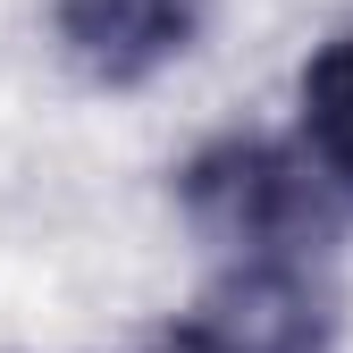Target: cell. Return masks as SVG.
I'll list each match as a JSON object with an SVG mask.
<instances>
[{"label":"cell","mask_w":353,"mask_h":353,"mask_svg":"<svg viewBox=\"0 0 353 353\" xmlns=\"http://www.w3.org/2000/svg\"><path fill=\"white\" fill-rule=\"evenodd\" d=\"M320 185H328L320 160H294L286 143H261V135H228V143H210L176 168L185 219L210 244H228L236 261L244 252H312L328 236Z\"/></svg>","instance_id":"obj_1"},{"label":"cell","mask_w":353,"mask_h":353,"mask_svg":"<svg viewBox=\"0 0 353 353\" xmlns=\"http://www.w3.org/2000/svg\"><path fill=\"white\" fill-rule=\"evenodd\" d=\"M328 336H336V294L320 286L312 252L228 261V278L185 320V353H328Z\"/></svg>","instance_id":"obj_2"},{"label":"cell","mask_w":353,"mask_h":353,"mask_svg":"<svg viewBox=\"0 0 353 353\" xmlns=\"http://www.w3.org/2000/svg\"><path fill=\"white\" fill-rule=\"evenodd\" d=\"M210 0H59L51 34L59 59L101 84V93H126V84H152L160 68H176L202 42Z\"/></svg>","instance_id":"obj_3"},{"label":"cell","mask_w":353,"mask_h":353,"mask_svg":"<svg viewBox=\"0 0 353 353\" xmlns=\"http://www.w3.org/2000/svg\"><path fill=\"white\" fill-rule=\"evenodd\" d=\"M303 143H312L320 176L336 194H353V34H328L312 59H303Z\"/></svg>","instance_id":"obj_4"}]
</instances>
